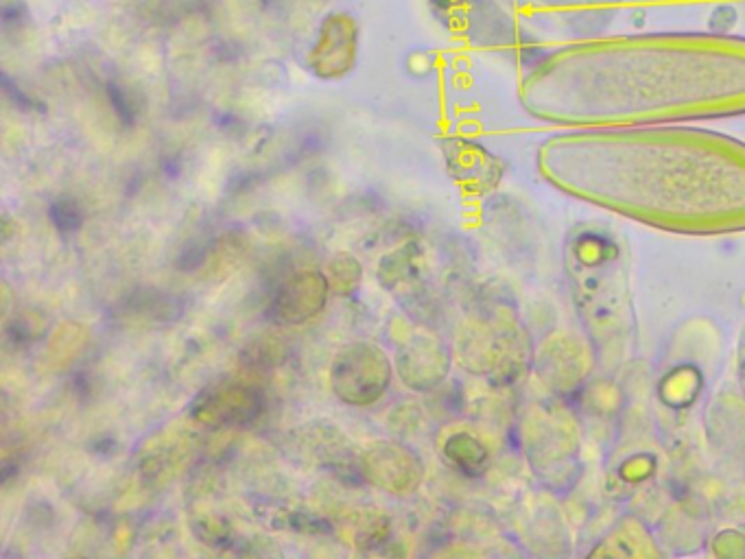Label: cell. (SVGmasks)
<instances>
[{
    "mask_svg": "<svg viewBox=\"0 0 745 559\" xmlns=\"http://www.w3.org/2000/svg\"><path fill=\"white\" fill-rule=\"evenodd\" d=\"M392 383V361L376 343L352 341L341 348L330 365V387L350 407H370Z\"/></svg>",
    "mask_w": 745,
    "mask_h": 559,
    "instance_id": "1",
    "label": "cell"
},
{
    "mask_svg": "<svg viewBox=\"0 0 745 559\" xmlns=\"http://www.w3.org/2000/svg\"><path fill=\"white\" fill-rule=\"evenodd\" d=\"M405 64L413 77H427L433 70V55L429 51H413Z\"/></svg>",
    "mask_w": 745,
    "mask_h": 559,
    "instance_id": "21",
    "label": "cell"
},
{
    "mask_svg": "<svg viewBox=\"0 0 745 559\" xmlns=\"http://www.w3.org/2000/svg\"><path fill=\"white\" fill-rule=\"evenodd\" d=\"M440 149L448 175L472 195H486L501 184L505 175V164L499 156H494L481 142L451 136L440 140Z\"/></svg>",
    "mask_w": 745,
    "mask_h": 559,
    "instance_id": "4",
    "label": "cell"
},
{
    "mask_svg": "<svg viewBox=\"0 0 745 559\" xmlns=\"http://www.w3.org/2000/svg\"><path fill=\"white\" fill-rule=\"evenodd\" d=\"M420 258V249L416 243H405L402 247L389 252L387 256L381 258L376 269V278L383 284L385 289H394L402 280H407L413 269H416V263Z\"/></svg>",
    "mask_w": 745,
    "mask_h": 559,
    "instance_id": "8",
    "label": "cell"
},
{
    "mask_svg": "<svg viewBox=\"0 0 745 559\" xmlns=\"http://www.w3.org/2000/svg\"><path fill=\"white\" fill-rule=\"evenodd\" d=\"M280 356H282V348L278 346V343H271L269 339H260L254 343V346L243 350V361L254 367H260V370H263V367L276 365L280 361Z\"/></svg>",
    "mask_w": 745,
    "mask_h": 559,
    "instance_id": "18",
    "label": "cell"
},
{
    "mask_svg": "<svg viewBox=\"0 0 745 559\" xmlns=\"http://www.w3.org/2000/svg\"><path fill=\"white\" fill-rule=\"evenodd\" d=\"M365 483L392 496L416 492L422 481V463L413 450L396 442H374L361 455Z\"/></svg>",
    "mask_w": 745,
    "mask_h": 559,
    "instance_id": "5",
    "label": "cell"
},
{
    "mask_svg": "<svg viewBox=\"0 0 745 559\" xmlns=\"http://www.w3.org/2000/svg\"><path fill=\"white\" fill-rule=\"evenodd\" d=\"M280 527L300 531V533H309V535H322V533L333 531V527H330L324 518L313 516L309 514V511H289V514H285V518H282Z\"/></svg>",
    "mask_w": 745,
    "mask_h": 559,
    "instance_id": "16",
    "label": "cell"
},
{
    "mask_svg": "<svg viewBox=\"0 0 745 559\" xmlns=\"http://www.w3.org/2000/svg\"><path fill=\"white\" fill-rule=\"evenodd\" d=\"M38 339H40V326L33 324V319H29L27 315H16L14 319H9L5 324V341L11 343V346L22 348Z\"/></svg>",
    "mask_w": 745,
    "mask_h": 559,
    "instance_id": "15",
    "label": "cell"
},
{
    "mask_svg": "<svg viewBox=\"0 0 745 559\" xmlns=\"http://www.w3.org/2000/svg\"><path fill=\"white\" fill-rule=\"evenodd\" d=\"M326 278L330 282V291L341 297H348L359 289V284L363 280V267L357 256L339 252L330 258V263L326 267Z\"/></svg>",
    "mask_w": 745,
    "mask_h": 559,
    "instance_id": "9",
    "label": "cell"
},
{
    "mask_svg": "<svg viewBox=\"0 0 745 559\" xmlns=\"http://www.w3.org/2000/svg\"><path fill=\"white\" fill-rule=\"evenodd\" d=\"M398 376L413 391H429L442 383L451 367V356L442 341L429 335H413L402 343L396 356Z\"/></svg>",
    "mask_w": 745,
    "mask_h": 559,
    "instance_id": "7",
    "label": "cell"
},
{
    "mask_svg": "<svg viewBox=\"0 0 745 559\" xmlns=\"http://www.w3.org/2000/svg\"><path fill=\"white\" fill-rule=\"evenodd\" d=\"M75 559H79V557H75Z\"/></svg>",
    "mask_w": 745,
    "mask_h": 559,
    "instance_id": "26",
    "label": "cell"
},
{
    "mask_svg": "<svg viewBox=\"0 0 745 559\" xmlns=\"http://www.w3.org/2000/svg\"><path fill=\"white\" fill-rule=\"evenodd\" d=\"M359 559H407V551L405 546L396 542L394 538H387L374 546H368V549H363Z\"/></svg>",
    "mask_w": 745,
    "mask_h": 559,
    "instance_id": "20",
    "label": "cell"
},
{
    "mask_svg": "<svg viewBox=\"0 0 745 559\" xmlns=\"http://www.w3.org/2000/svg\"><path fill=\"white\" fill-rule=\"evenodd\" d=\"M330 282L322 271H298L280 284L271 297L269 317L280 326H300L324 311Z\"/></svg>",
    "mask_w": 745,
    "mask_h": 559,
    "instance_id": "6",
    "label": "cell"
},
{
    "mask_svg": "<svg viewBox=\"0 0 745 559\" xmlns=\"http://www.w3.org/2000/svg\"><path fill=\"white\" fill-rule=\"evenodd\" d=\"M103 92H105V99H108V103H110L112 114L116 116V121L121 123V127H125V129L136 127L138 118H140V107H138L136 97L132 92H129L125 83L116 81V79L105 81Z\"/></svg>",
    "mask_w": 745,
    "mask_h": 559,
    "instance_id": "11",
    "label": "cell"
},
{
    "mask_svg": "<svg viewBox=\"0 0 745 559\" xmlns=\"http://www.w3.org/2000/svg\"><path fill=\"white\" fill-rule=\"evenodd\" d=\"M265 411V391L243 380H221L204 387L191 402V418L210 428L245 426Z\"/></svg>",
    "mask_w": 745,
    "mask_h": 559,
    "instance_id": "2",
    "label": "cell"
},
{
    "mask_svg": "<svg viewBox=\"0 0 745 559\" xmlns=\"http://www.w3.org/2000/svg\"><path fill=\"white\" fill-rule=\"evenodd\" d=\"M258 3H260V5H269V3H271V0H258Z\"/></svg>",
    "mask_w": 745,
    "mask_h": 559,
    "instance_id": "25",
    "label": "cell"
},
{
    "mask_svg": "<svg viewBox=\"0 0 745 559\" xmlns=\"http://www.w3.org/2000/svg\"><path fill=\"white\" fill-rule=\"evenodd\" d=\"M86 339L88 335H86L84 326L62 324L55 330V335L51 339V350H49L51 359L59 363H68L81 348H84Z\"/></svg>",
    "mask_w": 745,
    "mask_h": 559,
    "instance_id": "13",
    "label": "cell"
},
{
    "mask_svg": "<svg viewBox=\"0 0 745 559\" xmlns=\"http://www.w3.org/2000/svg\"><path fill=\"white\" fill-rule=\"evenodd\" d=\"M31 18L29 7L25 0H5L3 7H0V25H3V31H20L27 25Z\"/></svg>",
    "mask_w": 745,
    "mask_h": 559,
    "instance_id": "19",
    "label": "cell"
},
{
    "mask_svg": "<svg viewBox=\"0 0 745 559\" xmlns=\"http://www.w3.org/2000/svg\"><path fill=\"white\" fill-rule=\"evenodd\" d=\"M243 559H282V553L269 540H256L247 546Z\"/></svg>",
    "mask_w": 745,
    "mask_h": 559,
    "instance_id": "22",
    "label": "cell"
},
{
    "mask_svg": "<svg viewBox=\"0 0 745 559\" xmlns=\"http://www.w3.org/2000/svg\"><path fill=\"white\" fill-rule=\"evenodd\" d=\"M217 125H219L226 134H234L236 129H243V123L239 121V118H234L230 112L223 114V116L219 118V123H217Z\"/></svg>",
    "mask_w": 745,
    "mask_h": 559,
    "instance_id": "23",
    "label": "cell"
},
{
    "mask_svg": "<svg viewBox=\"0 0 745 559\" xmlns=\"http://www.w3.org/2000/svg\"><path fill=\"white\" fill-rule=\"evenodd\" d=\"M197 538L204 540V544H221L230 538L228 522L217 516H201L193 525Z\"/></svg>",
    "mask_w": 745,
    "mask_h": 559,
    "instance_id": "17",
    "label": "cell"
},
{
    "mask_svg": "<svg viewBox=\"0 0 745 559\" xmlns=\"http://www.w3.org/2000/svg\"><path fill=\"white\" fill-rule=\"evenodd\" d=\"M162 171H164V175L171 177V180H173V177H177V175L182 173V164H180V160H177V158H167V160H164V164H162Z\"/></svg>",
    "mask_w": 745,
    "mask_h": 559,
    "instance_id": "24",
    "label": "cell"
},
{
    "mask_svg": "<svg viewBox=\"0 0 745 559\" xmlns=\"http://www.w3.org/2000/svg\"><path fill=\"white\" fill-rule=\"evenodd\" d=\"M359 57V25L348 11H330L319 22L315 42L309 49L306 64L324 81H337L350 75Z\"/></svg>",
    "mask_w": 745,
    "mask_h": 559,
    "instance_id": "3",
    "label": "cell"
},
{
    "mask_svg": "<svg viewBox=\"0 0 745 559\" xmlns=\"http://www.w3.org/2000/svg\"><path fill=\"white\" fill-rule=\"evenodd\" d=\"M444 455L451 459L459 470L468 474L477 472L486 463V448L470 435H453L444 446Z\"/></svg>",
    "mask_w": 745,
    "mask_h": 559,
    "instance_id": "10",
    "label": "cell"
},
{
    "mask_svg": "<svg viewBox=\"0 0 745 559\" xmlns=\"http://www.w3.org/2000/svg\"><path fill=\"white\" fill-rule=\"evenodd\" d=\"M49 221L59 234H75L86 223L84 206L75 197H57L49 206Z\"/></svg>",
    "mask_w": 745,
    "mask_h": 559,
    "instance_id": "12",
    "label": "cell"
},
{
    "mask_svg": "<svg viewBox=\"0 0 745 559\" xmlns=\"http://www.w3.org/2000/svg\"><path fill=\"white\" fill-rule=\"evenodd\" d=\"M0 88H3V94L7 97V101L20 112H44L46 110V105L38 97H33L31 92H27L18 81L11 79L7 73L0 75Z\"/></svg>",
    "mask_w": 745,
    "mask_h": 559,
    "instance_id": "14",
    "label": "cell"
}]
</instances>
